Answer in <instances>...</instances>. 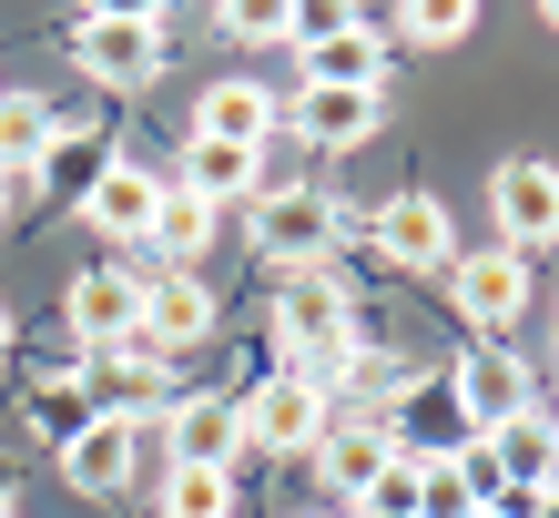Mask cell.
<instances>
[{
    "instance_id": "obj_28",
    "label": "cell",
    "mask_w": 559,
    "mask_h": 518,
    "mask_svg": "<svg viewBox=\"0 0 559 518\" xmlns=\"http://www.w3.org/2000/svg\"><path fill=\"white\" fill-rule=\"evenodd\" d=\"M539 21H549V31H559V0H549V11H539Z\"/></svg>"
},
{
    "instance_id": "obj_23",
    "label": "cell",
    "mask_w": 559,
    "mask_h": 518,
    "mask_svg": "<svg viewBox=\"0 0 559 518\" xmlns=\"http://www.w3.org/2000/svg\"><path fill=\"white\" fill-rule=\"evenodd\" d=\"M163 518H235V478L224 468H163Z\"/></svg>"
},
{
    "instance_id": "obj_11",
    "label": "cell",
    "mask_w": 559,
    "mask_h": 518,
    "mask_svg": "<svg viewBox=\"0 0 559 518\" xmlns=\"http://www.w3.org/2000/svg\"><path fill=\"white\" fill-rule=\"evenodd\" d=\"M285 133V92L265 82H204V103H193V143H235V153H265Z\"/></svg>"
},
{
    "instance_id": "obj_12",
    "label": "cell",
    "mask_w": 559,
    "mask_h": 518,
    "mask_svg": "<svg viewBox=\"0 0 559 518\" xmlns=\"http://www.w3.org/2000/svg\"><path fill=\"white\" fill-rule=\"evenodd\" d=\"M448 285H457V315L499 336V326H519V305H530V254L478 244V254H457V265H448Z\"/></svg>"
},
{
    "instance_id": "obj_4",
    "label": "cell",
    "mask_w": 559,
    "mask_h": 518,
    "mask_svg": "<svg viewBox=\"0 0 559 518\" xmlns=\"http://www.w3.org/2000/svg\"><path fill=\"white\" fill-rule=\"evenodd\" d=\"M235 417H245V447H265V458H316L325 447V427H336V397H325L316 376H265L254 397H235Z\"/></svg>"
},
{
    "instance_id": "obj_8",
    "label": "cell",
    "mask_w": 559,
    "mask_h": 518,
    "mask_svg": "<svg viewBox=\"0 0 559 518\" xmlns=\"http://www.w3.org/2000/svg\"><path fill=\"white\" fill-rule=\"evenodd\" d=\"M386 468H397V437H386L377 417H336V427H325V447H316V478H325V498H336L325 518H356V508L377 498Z\"/></svg>"
},
{
    "instance_id": "obj_29",
    "label": "cell",
    "mask_w": 559,
    "mask_h": 518,
    "mask_svg": "<svg viewBox=\"0 0 559 518\" xmlns=\"http://www.w3.org/2000/svg\"><path fill=\"white\" fill-rule=\"evenodd\" d=\"M316 518H325V508H316Z\"/></svg>"
},
{
    "instance_id": "obj_10",
    "label": "cell",
    "mask_w": 559,
    "mask_h": 518,
    "mask_svg": "<svg viewBox=\"0 0 559 518\" xmlns=\"http://www.w3.org/2000/svg\"><path fill=\"white\" fill-rule=\"evenodd\" d=\"M457 407H468V427L488 437V427H509V417H530L539 407V376L530 366H519V356L509 346H468V356H457Z\"/></svg>"
},
{
    "instance_id": "obj_19",
    "label": "cell",
    "mask_w": 559,
    "mask_h": 518,
    "mask_svg": "<svg viewBox=\"0 0 559 518\" xmlns=\"http://www.w3.org/2000/svg\"><path fill=\"white\" fill-rule=\"evenodd\" d=\"M183 193L204 204H235V193H265V153H235V143H183Z\"/></svg>"
},
{
    "instance_id": "obj_5",
    "label": "cell",
    "mask_w": 559,
    "mask_h": 518,
    "mask_svg": "<svg viewBox=\"0 0 559 518\" xmlns=\"http://www.w3.org/2000/svg\"><path fill=\"white\" fill-rule=\"evenodd\" d=\"M295 72H306V92H386V21L336 11V31L295 41Z\"/></svg>"
},
{
    "instance_id": "obj_26",
    "label": "cell",
    "mask_w": 559,
    "mask_h": 518,
    "mask_svg": "<svg viewBox=\"0 0 559 518\" xmlns=\"http://www.w3.org/2000/svg\"><path fill=\"white\" fill-rule=\"evenodd\" d=\"M530 518H559V489H549V498H539V508H530Z\"/></svg>"
},
{
    "instance_id": "obj_21",
    "label": "cell",
    "mask_w": 559,
    "mask_h": 518,
    "mask_svg": "<svg viewBox=\"0 0 559 518\" xmlns=\"http://www.w3.org/2000/svg\"><path fill=\"white\" fill-rule=\"evenodd\" d=\"M41 143H51V103L41 92H0V173H41Z\"/></svg>"
},
{
    "instance_id": "obj_14",
    "label": "cell",
    "mask_w": 559,
    "mask_h": 518,
    "mask_svg": "<svg viewBox=\"0 0 559 518\" xmlns=\"http://www.w3.org/2000/svg\"><path fill=\"white\" fill-rule=\"evenodd\" d=\"M133 336L174 366L183 346L214 336V285H204V275H143V326H133Z\"/></svg>"
},
{
    "instance_id": "obj_20",
    "label": "cell",
    "mask_w": 559,
    "mask_h": 518,
    "mask_svg": "<svg viewBox=\"0 0 559 518\" xmlns=\"http://www.w3.org/2000/svg\"><path fill=\"white\" fill-rule=\"evenodd\" d=\"M21 427H31V437H41L51 458H61V447H72L82 427H103V407H92V386H31V407H21Z\"/></svg>"
},
{
    "instance_id": "obj_25",
    "label": "cell",
    "mask_w": 559,
    "mask_h": 518,
    "mask_svg": "<svg viewBox=\"0 0 559 518\" xmlns=\"http://www.w3.org/2000/svg\"><path fill=\"white\" fill-rule=\"evenodd\" d=\"M11 489H21V478H11V458H0V518H11Z\"/></svg>"
},
{
    "instance_id": "obj_13",
    "label": "cell",
    "mask_w": 559,
    "mask_h": 518,
    "mask_svg": "<svg viewBox=\"0 0 559 518\" xmlns=\"http://www.w3.org/2000/svg\"><path fill=\"white\" fill-rule=\"evenodd\" d=\"M377 122H386V92H306V82L285 92V133H295V143H316V153H356V143H377Z\"/></svg>"
},
{
    "instance_id": "obj_1",
    "label": "cell",
    "mask_w": 559,
    "mask_h": 518,
    "mask_svg": "<svg viewBox=\"0 0 559 518\" xmlns=\"http://www.w3.org/2000/svg\"><path fill=\"white\" fill-rule=\"evenodd\" d=\"M245 234H254V254H265L275 275H306L346 234H367V214H346L325 183H265V193H254V214H245Z\"/></svg>"
},
{
    "instance_id": "obj_6",
    "label": "cell",
    "mask_w": 559,
    "mask_h": 518,
    "mask_svg": "<svg viewBox=\"0 0 559 518\" xmlns=\"http://www.w3.org/2000/svg\"><path fill=\"white\" fill-rule=\"evenodd\" d=\"M367 244H377V265H407V275H448L457 265V224H448L438 193H386L367 214Z\"/></svg>"
},
{
    "instance_id": "obj_24",
    "label": "cell",
    "mask_w": 559,
    "mask_h": 518,
    "mask_svg": "<svg viewBox=\"0 0 559 518\" xmlns=\"http://www.w3.org/2000/svg\"><path fill=\"white\" fill-rule=\"evenodd\" d=\"M224 31H235V41H254V51H265V41H295V11H285V0H235V11H214Z\"/></svg>"
},
{
    "instance_id": "obj_16",
    "label": "cell",
    "mask_w": 559,
    "mask_h": 518,
    "mask_svg": "<svg viewBox=\"0 0 559 518\" xmlns=\"http://www.w3.org/2000/svg\"><path fill=\"white\" fill-rule=\"evenodd\" d=\"M163 183H174V173H153V164H133V153H112L103 183L82 193V214L103 224L112 244H143V234H153V214H163Z\"/></svg>"
},
{
    "instance_id": "obj_17",
    "label": "cell",
    "mask_w": 559,
    "mask_h": 518,
    "mask_svg": "<svg viewBox=\"0 0 559 518\" xmlns=\"http://www.w3.org/2000/svg\"><path fill=\"white\" fill-rule=\"evenodd\" d=\"M133 458H143V427L133 417H103V427H82L61 447V478H72L82 498H112V489H133Z\"/></svg>"
},
{
    "instance_id": "obj_27",
    "label": "cell",
    "mask_w": 559,
    "mask_h": 518,
    "mask_svg": "<svg viewBox=\"0 0 559 518\" xmlns=\"http://www.w3.org/2000/svg\"><path fill=\"white\" fill-rule=\"evenodd\" d=\"M0 356H11V305H0Z\"/></svg>"
},
{
    "instance_id": "obj_22",
    "label": "cell",
    "mask_w": 559,
    "mask_h": 518,
    "mask_svg": "<svg viewBox=\"0 0 559 518\" xmlns=\"http://www.w3.org/2000/svg\"><path fill=\"white\" fill-rule=\"evenodd\" d=\"M386 21H397V41H417V51H457L478 31L468 0H407V11H386Z\"/></svg>"
},
{
    "instance_id": "obj_7",
    "label": "cell",
    "mask_w": 559,
    "mask_h": 518,
    "mask_svg": "<svg viewBox=\"0 0 559 518\" xmlns=\"http://www.w3.org/2000/svg\"><path fill=\"white\" fill-rule=\"evenodd\" d=\"M488 214H499V244H509V254L559 244V164H539V153H509V164L488 173Z\"/></svg>"
},
{
    "instance_id": "obj_3",
    "label": "cell",
    "mask_w": 559,
    "mask_h": 518,
    "mask_svg": "<svg viewBox=\"0 0 559 518\" xmlns=\"http://www.w3.org/2000/svg\"><path fill=\"white\" fill-rule=\"evenodd\" d=\"M72 61H82V82H103V92H143L163 82V61H174V41H163V11H82L72 21Z\"/></svg>"
},
{
    "instance_id": "obj_15",
    "label": "cell",
    "mask_w": 559,
    "mask_h": 518,
    "mask_svg": "<svg viewBox=\"0 0 559 518\" xmlns=\"http://www.w3.org/2000/svg\"><path fill=\"white\" fill-rule=\"evenodd\" d=\"M163 447H174V468H224V478H235V458H245L235 397H174V407H163Z\"/></svg>"
},
{
    "instance_id": "obj_18",
    "label": "cell",
    "mask_w": 559,
    "mask_h": 518,
    "mask_svg": "<svg viewBox=\"0 0 559 518\" xmlns=\"http://www.w3.org/2000/svg\"><path fill=\"white\" fill-rule=\"evenodd\" d=\"M143 254H153L143 275H193L214 254V204H204V193H183V183H163V214H153Z\"/></svg>"
},
{
    "instance_id": "obj_2",
    "label": "cell",
    "mask_w": 559,
    "mask_h": 518,
    "mask_svg": "<svg viewBox=\"0 0 559 518\" xmlns=\"http://www.w3.org/2000/svg\"><path fill=\"white\" fill-rule=\"evenodd\" d=\"M356 346V296L325 265H306V275H285L275 285V356H285V376H316L325 386V366Z\"/></svg>"
},
{
    "instance_id": "obj_9",
    "label": "cell",
    "mask_w": 559,
    "mask_h": 518,
    "mask_svg": "<svg viewBox=\"0 0 559 518\" xmlns=\"http://www.w3.org/2000/svg\"><path fill=\"white\" fill-rule=\"evenodd\" d=\"M61 326H72V346H92V356L122 346V336L143 326V275L133 265H82L72 296H61Z\"/></svg>"
}]
</instances>
